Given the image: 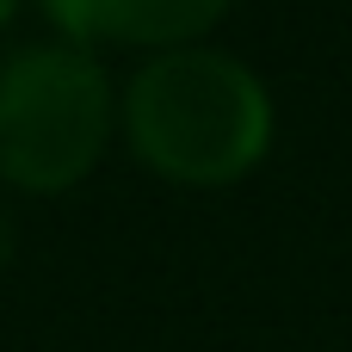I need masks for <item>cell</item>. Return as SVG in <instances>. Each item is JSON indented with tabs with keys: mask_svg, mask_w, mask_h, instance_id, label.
Masks as SVG:
<instances>
[{
	"mask_svg": "<svg viewBox=\"0 0 352 352\" xmlns=\"http://www.w3.org/2000/svg\"><path fill=\"white\" fill-rule=\"evenodd\" d=\"M130 148L173 186H229L272 142V99L223 50H167L124 93Z\"/></svg>",
	"mask_w": 352,
	"mask_h": 352,
	"instance_id": "cell-1",
	"label": "cell"
},
{
	"mask_svg": "<svg viewBox=\"0 0 352 352\" xmlns=\"http://www.w3.org/2000/svg\"><path fill=\"white\" fill-rule=\"evenodd\" d=\"M105 74L87 50L31 43L0 62V179L68 192L105 148Z\"/></svg>",
	"mask_w": 352,
	"mask_h": 352,
	"instance_id": "cell-2",
	"label": "cell"
},
{
	"mask_svg": "<svg viewBox=\"0 0 352 352\" xmlns=\"http://www.w3.org/2000/svg\"><path fill=\"white\" fill-rule=\"evenodd\" d=\"M74 37H105V43H161L179 50L204 25L223 19L229 0H43Z\"/></svg>",
	"mask_w": 352,
	"mask_h": 352,
	"instance_id": "cell-3",
	"label": "cell"
},
{
	"mask_svg": "<svg viewBox=\"0 0 352 352\" xmlns=\"http://www.w3.org/2000/svg\"><path fill=\"white\" fill-rule=\"evenodd\" d=\"M12 248H19V229H12V210L0 204V266L12 260Z\"/></svg>",
	"mask_w": 352,
	"mask_h": 352,
	"instance_id": "cell-4",
	"label": "cell"
},
{
	"mask_svg": "<svg viewBox=\"0 0 352 352\" xmlns=\"http://www.w3.org/2000/svg\"><path fill=\"white\" fill-rule=\"evenodd\" d=\"M6 12H12V0H0V19H6Z\"/></svg>",
	"mask_w": 352,
	"mask_h": 352,
	"instance_id": "cell-5",
	"label": "cell"
}]
</instances>
